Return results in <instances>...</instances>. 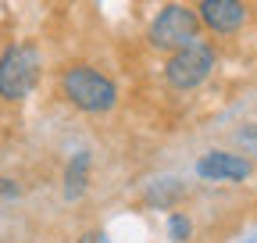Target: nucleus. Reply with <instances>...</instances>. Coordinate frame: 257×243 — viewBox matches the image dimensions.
<instances>
[{
	"instance_id": "obj_1",
	"label": "nucleus",
	"mask_w": 257,
	"mask_h": 243,
	"mask_svg": "<svg viewBox=\"0 0 257 243\" xmlns=\"http://www.w3.org/2000/svg\"><path fill=\"white\" fill-rule=\"evenodd\" d=\"M61 97L86 114H107L118 104V86L89 65H72L61 75Z\"/></svg>"
},
{
	"instance_id": "obj_2",
	"label": "nucleus",
	"mask_w": 257,
	"mask_h": 243,
	"mask_svg": "<svg viewBox=\"0 0 257 243\" xmlns=\"http://www.w3.org/2000/svg\"><path fill=\"white\" fill-rule=\"evenodd\" d=\"M43 72V57L36 43H11L4 54H0V97L4 100H25L40 82Z\"/></svg>"
},
{
	"instance_id": "obj_3",
	"label": "nucleus",
	"mask_w": 257,
	"mask_h": 243,
	"mask_svg": "<svg viewBox=\"0 0 257 243\" xmlns=\"http://www.w3.org/2000/svg\"><path fill=\"white\" fill-rule=\"evenodd\" d=\"M214 65H218V50L207 40H193V43H186V47L168 54L165 82L172 89H179V93H189V89H197V86H204L211 79Z\"/></svg>"
},
{
	"instance_id": "obj_4",
	"label": "nucleus",
	"mask_w": 257,
	"mask_h": 243,
	"mask_svg": "<svg viewBox=\"0 0 257 243\" xmlns=\"http://www.w3.org/2000/svg\"><path fill=\"white\" fill-rule=\"evenodd\" d=\"M200 29L204 25H200L197 8H189V4H165L154 15V22L147 29V40H150L154 50L172 54V50H179V47H186L193 40H200Z\"/></svg>"
},
{
	"instance_id": "obj_5",
	"label": "nucleus",
	"mask_w": 257,
	"mask_h": 243,
	"mask_svg": "<svg viewBox=\"0 0 257 243\" xmlns=\"http://www.w3.org/2000/svg\"><path fill=\"white\" fill-rule=\"evenodd\" d=\"M200 25L211 29L214 36H232L246 22V4L243 0H197Z\"/></svg>"
},
{
	"instance_id": "obj_6",
	"label": "nucleus",
	"mask_w": 257,
	"mask_h": 243,
	"mask_svg": "<svg viewBox=\"0 0 257 243\" xmlns=\"http://www.w3.org/2000/svg\"><path fill=\"white\" fill-rule=\"evenodd\" d=\"M253 165L243 154H229V150H207L197 161V175L207 182H243L250 179Z\"/></svg>"
},
{
	"instance_id": "obj_7",
	"label": "nucleus",
	"mask_w": 257,
	"mask_h": 243,
	"mask_svg": "<svg viewBox=\"0 0 257 243\" xmlns=\"http://www.w3.org/2000/svg\"><path fill=\"white\" fill-rule=\"evenodd\" d=\"M86 172H89V154H75L72 165H68V175H64V193H68V200H75L86 190Z\"/></svg>"
},
{
	"instance_id": "obj_8",
	"label": "nucleus",
	"mask_w": 257,
	"mask_h": 243,
	"mask_svg": "<svg viewBox=\"0 0 257 243\" xmlns=\"http://www.w3.org/2000/svg\"><path fill=\"white\" fill-rule=\"evenodd\" d=\"M168 232H172L175 243H186V239H189V222H186V215H172V218H168Z\"/></svg>"
},
{
	"instance_id": "obj_9",
	"label": "nucleus",
	"mask_w": 257,
	"mask_h": 243,
	"mask_svg": "<svg viewBox=\"0 0 257 243\" xmlns=\"http://www.w3.org/2000/svg\"><path fill=\"white\" fill-rule=\"evenodd\" d=\"M79 243H107V236H104V232H89V236H82Z\"/></svg>"
},
{
	"instance_id": "obj_10",
	"label": "nucleus",
	"mask_w": 257,
	"mask_h": 243,
	"mask_svg": "<svg viewBox=\"0 0 257 243\" xmlns=\"http://www.w3.org/2000/svg\"><path fill=\"white\" fill-rule=\"evenodd\" d=\"M0 193L11 197V193H18V186H11V179H0Z\"/></svg>"
}]
</instances>
